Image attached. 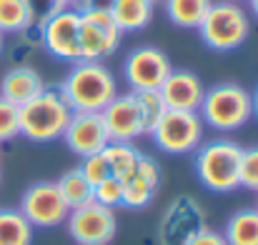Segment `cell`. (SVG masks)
<instances>
[{
	"label": "cell",
	"mask_w": 258,
	"mask_h": 245,
	"mask_svg": "<svg viewBox=\"0 0 258 245\" xmlns=\"http://www.w3.org/2000/svg\"><path fill=\"white\" fill-rule=\"evenodd\" d=\"M43 90H45V80L33 65H15L0 80V98H5L18 108L33 100L35 95H40Z\"/></svg>",
	"instance_id": "16"
},
{
	"label": "cell",
	"mask_w": 258,
	"mask_h": 245,
	"mask_svg": "<svg viewBox=\"0 0 258 245\" xmlns=\"http://www.w3.org/2000/svg\"><path fill=\"white\" fill-rule=\"evenodd\" d=\"M201 228H206V215H203L198 200L180 195L168 205V210L161 220V243L185 245Z\"/></svg>",
	"instance_id": "12"
},
{
	"label": "cell",
	"mask_w": 258,
	"mask_h": 245,
	"mask_svg": "<svg viewBox=\"0 0 258 245\" xmlns=\"http://www.w3.org/2000/svg\"><path fill=\"white\" fill-rule=\"evenodd\" d=\"M100 118H103V123H105V130H108L110 143H133L136 138L146 135V130H143V118H141V108H138L133 93H125V95L118 93V95L100 110Z\"/></svg>",
	"instance_id": "13"
},
{
	"label": "cell",
	"mask_w": 258,
	"mask_h": 245,
	"mask_svg": "<svg viewBox=\"0 0 258 245\" xmlns=\"http://www.w3.org/2000/svg\"><path fill=\"white\" fill-rule=\"evenodd\" d=\"M151 3H153V5H156V3H163V0H151Z\"/></svg>",
	"instance_id": "37"
},
{
	"label": "cell",
	"mask_w": 258,
	"mask_h": 245,
	"mask_svg": "<svg viewBox=\"0 0 258 245\" xmlns=\"http://www.w3.org/2000/svg\"><path fill=\"white\" fill-rule=\"evenodd\" d=\"M203 120L193 110H166L158 125L151 130L156 148L171 155H188L203 143Z\"/></svg>",
	"instance_id": "6"
},
{
	"label": "cell",
	"mask_w": 258,
	"mask_h": 245,
	"mask_svg": "<svg viewBox=\"0 0 258 245\" xmlns=\"http://www.w3.org/2000/svg\"><path fill=\"white\" fill-rule=\"evenodd\" d=\"M40 43L43 48L66 63L81 60V13L76 8L53 10L40 23Z\"/></svg>",
	"instance_id": "7"
},
{
	"label": "cell",
	"mask_w": 258,
	"mask_h": 245,
	"mask_svg": "<svg viewBox=\"0 0 258 245\" xmlns=\"http://www.w3.org/2000/svg\"><path fill=\"white\" fill-rule=\"evenodd\" d=\"M136 175H138L141 180H146L151 188L158 190V185H161V165H158V160H153V158H148V155H141L138 168H136Z\"/></svg>",
	"instance_id": "30"
},
{
	"label": "cell",
	"mask_w": 258,
	"mask_h": 245,
	"mask_svg": "<svg viewBox=\"0 0 258 245\" xmlns=\"http://www.w3.org/2000/svg\"><path fill=\"white\" fill-rule=\"evenodd\" d=\"M153 8L156 5L151 0H113L110 15L120 33H136L148 28V23L153 20Z\"/></svg>",
	"instance_id": "17"
},
{
	"label": "cell",
	"mask_w": 258,
	"mask_h": 245,
	"mask_svg": "<svg viewBox=\"0 0 258 245\" xmlns=\"http://www.w3.org/2000/svg\"><path fill=\"white\" fill-rule=\"evenodd\" d=\"M248 5H251V13H253V18H258V0H248Z\"/></svg>",
	"instance_id": "35"
},
{
	"label": "cell",
	"mask_w": 258,
	"mask_h": 245,
	"mask_svg": "<svg viewBox=\"0 0 258 245\" xmlns=\"http://www.w3.org/2000/svg\"><path fill=\"white\" fill-rule=\"evenodd\" d=\"M251 98H253V118H258V88L251 93Z\"/></svg>",
	"instance_id": "34"
},
{
	"label": "cell",
	"mask_w": 258,
	"mask_h": 245,
	"mask_svg": "<svg viewBox=\"0 0 258 245\" xmlns=\"http://www.w3.org/2000/svg\"><path fill=\"white\" fill-rule=\"evenodd\" d=\"M63 140H66L68 150L81 158L103 153L110 143L100 113H73L68 120V128L63 133Z\"/></svg>",
	"instance_id": "14"
},
{
	"label": "cell",
	"mask_w": 258,
	"mask_h": 245,
	"mask_svg": "<svg viewBox=\"0 0 258 245\" xmlns=\"http://www.w3.org/2000/svg\"><path fill=\"white\" fill-rule=\"evenodd\" d=\"M198 35L211 50H218V53L236 50L251 35V15L236 0L211 3L206 18L198 25Z\"/></svg>",
	"instance_id": "4"
},
{
	"label": "cell",
	"mask_w": 258,
	"mask_h": 245,
	"mask_svg": "<svg viewBox=\"0 0 258 245\" xmlns=\"http://www.w3.org/2000/svg\"><path fill=\"white\" fill-rule=\"evenodd\" d=\"M73 110L60 90L45 88L40 95L20 105V135L33 143H53L63 138Z\"/></svg>",
	"instance_id": "3"
},
{
	"label": "cell",
	"mask_w": 258,
	"mask_h": 245,
	"mask_svg": "<svg viewBox=\"0 0 258 245\" xmlns=\"http://www.w3.org/2000/svg\"><path fill=\"white\" fill-rule=\"evenodd\" d=\"M58 90L73 113H100L118 95V80L100 60H78Z\"/></svg>",
	"instance_id": "1"
},
{
	"label": "cell",
	"mask_w": 258,
	"mask_h": 245,
	"mask_svg": "<svg viewBox=\"0 0 258 245\" xmlns=\"http://www.w3.org/2000/svg\"><path fill=\"white\" fill-rule=\"evenodd\" d=\"M113 0H78L76 10H110Z\"/></svg>",
	"instance_id": "32"
},
{
	"label": "cell",
	"mask_w": 258,
	"mask_h": 245,
	"mask_svg": "<svg viewBox=\"0 0 258 245\" xmlns=\"http://www.w3.org/2000/svg\"><path fill=\"white\" fill-rule=\"evenodd\" d=\"M198 115L203 125L218 133H233L253 118V98L238 83H218L206 88Z\"/></svg>",
	"instance_id": "2"
},
{
	"label": "cell",
	"mask_w": 258,
	"mask_h": 245,
	"mask_svg": "<svg viewBox=\"0 0 258 245\" xmlns=\"http://www.w3.org/2000/svg\"><path fill=\"white\" fill-rule=\"evenodd\" d=\"M63 200L68 203V208H81V205H88L93 200V185L86 180V175L81 173V168H71L66 170L58 180H55Z\"/></svg>",
	"instance_id": "23"
},
{
	"label": "cell",
	"mask_w": 258,
	"mask_h": 245,
	"mask_svg": "<svg viewBox=\"0 0 258 245\" xmlns=\"http://www.w3.org/2000/svg\"><path fill=\"white\" fill-rule=\"evenodd\" d=\"M211 3L213 0H163L168 20L175 28H183V30H198Z\"/></svg>",
	"instance_id": "20"
},
{
	"label": "cell",
	"mask_w": 258,
	"mask_h": 245,
	"mask_svg": "<svg viewBox=\"0 0 258 245\" xmlns=\"http://www.w3.org/2000/svg\"><path fill=\"white\" fill-rule=\"evenodd\" d=\"M131 93H133V90H131ZM133 95H136V103H138V108H141L143 130H146V135H151V130L158 125V120L163 118V113H166L168 108H166V103H163V98H161L158 90H136Z\"/></svg>",
	"instance_id": "24"
},
{
	"label": "cell",
	"mask_w": 258,
	"mask_h": 245,
	"mask_svg": "<svg viewBox=\"0 0 258 245\" xmlns=\"http://www.w3.org/2000/svg\"><path fill=\"white\" fill-rule=\"evenodd\" d=\"M105 160L110 165V175L118 180H128L136 175V168L141 160V150L133 148V143H108V148L103 150Z\"/></svg>",
	"instance_id": "22"
},
{
	"label": "cell",
	"mask_w": 258,
	"mask_h": 245,
	"mask_svg": "<svg viewBox=\"0 0 258 245\" xmlns=\"http://www.w3.org/2000/svg\"><path fill=\"white\" fill-rule=\"evenodd\" d=\"M256 208H258V205H256Z\"/></svg>",
	"instance_id": "40"
},
{
	"label": "cell",
	"mask_w": 258,
	"mask_h": 245,
	"mask_svg": "<svg viewBox=\"0 0 258 245\" xmlns=\"http://www.w3.org/2000/svg\"><path fill=\"white\" fill-rule=\"evenodd\" d=\"M18 210L25 215V220L33 228H58L66 223V218L71 213L68 203L63 200V195L53 180L33 183L23 193Z\"/></svg>",
	"instance_id": "9"
},
{
	"label": "cell",
	"mask_w": 258,
	"mask_h": 245,
	"mask_svg": "<svg viewBox=\"0 0 258 245\" xmlns=\"http://www.w3.org/2000/svg\"><path fill=\"white\" fill-rule=\"evenodd\" d=\"M223 238L228 245H258V208L236 210L223 228Z\"/></svg>",
	"instance_id": "19"
},
{
	"label": "cell",
	"mask_w": 258,
	"mask_h": 245,
	"mask_svg": "<svg viewBox=\"0 0 258 245\" xmlns=\"http://www.w3.org/2000/svg\"><path fill=\"white\" fill-rule=\"evenodd\" d=\"M38 25V10L33 0H0V33L20 35Z\"/></svg>",
	"instance_id": "18"
},
{
	"label": "cell",
	"mask_w": 258,
	"mask_h": 245,
	"mask_svg": "<svg viewBox=\"0 0 258 245\" xmlns=\"http://www.w3.org/2000/svg\"><path fill=\"white\" fill-rule=\"evenodd\" d=\"M0 178H3V170H0Z\"/></svg>",
	"instance_id": "39"
},
{
	"label": "cell",
	"mask_w": 258,
	"mask_h": 245,
	"mask_svg": "<svg viewBox=\"0 0 258 245\" xmlns=\"http://www.w3.org/2000/svg\"><path fill=\"white\" fill-rule=\"evenodd\" d=\"M48 5L55 8V10H60V8H76L78 0H48Z\"/></svg>",
	"instance_id": "33"
},
{
	"label": "cell",
	"mask_w": 258,
	"mask_h": 245,
	"mask_svg": "<svg viewBox=\"0 0 258 245\" xmlns=\"http://www.w3.org/2000/svg\"><path fill=\"white\" fill-rule=\"evenodd\" d=\"M93 200L100 203V205H105V208H110V210L120 208L123 205V180H118L113 175L105 178L103 183H98L93 188Z\"/></svg>",
	"instance_id": "26"
},
{
	"label": "cell",
	"mask_w": 258,
	"mask_h": 245,
	"mask_svg": "<svg viewBox=\"0 0 258 245\" xmlns=\"http://www.w3.org/2000/svg\"><path fill=\"white\" fill-rule=\"evenodd\" d=\"M238 188L258 193V145L241 150V168H238Z\"/></svg>",
	"instance_id": "27"
},
{
	"label": "cell",
	"mask_w": 258,
	"mask_h": 245,
	"mask_svg": "<svg viewBox=\"0 0 258 245\" xmlns=\"http://www.w3.org/2000/svg\"><path fill=\"white\" fill-rule=\"evenodd\" d=\"M20 135V108L0 98V143Z\"/></svg>",
	"instance_id": "28"
},
{
	"label": "cell",
	"mask_w": 258,
	"mask_h": 245,
	"mask_svg": "<svg viewBox=\"0 0 258 245\" xmlns=\"http://www.w3.org/2000/svg\"><path fill=\"white\" fill-rule=\"evenodd\" d=\"M241 145L228 138H216L196 148L193 168L203 188L213 193H231L238 188L241 168Z\"/></svg>",
	"instance_id": "5"
},
{
	"label": "cell",
	"mask_w": 258,
	"mask_h": 245,
	"mask_svg": "<svg viewBox=\"0 0 258 245\" xmlns=\"http://www.w3.org/2000/svg\"><path fill=\"white\" fill-rule=\"evenodd\" d=\"M173 70L171 58L156 45H141L128 53L123 63V75L131 90H158Z\"/></svg>",
	"instance_id": "11"
},
{
	"label": "cell",
	"mask_w": 258,
	"mask_h": 245,
	"mask_svg": "<svg viewBox=\"0 0 258 245\" xmlns=\"http://www.w3.org/2000/svg\"><path fill=\"white\" fill-rule=\"evenodd\" d=\"M81 13V60H100L113 55L120 45V28L110 10H78Z\"/></svg>",
	"instance_id": "10"
},
{
	"label": "cell",
	"mask_w": 258,
	"mask_h": 245,
	"mask_svg": "<svg viewBox=\"0 0 258 245\" xmlns=\"http://www.w3.org/2000/svg\"><path fill=\"white\" fill-rule=\"evenodd\" d=\"M236 3H243V0H236ZM246 3H248V0H246Z\"/></svg>",
	"instance_id": "38"
},
{
	"label": "cell",
	"mask_w": 258,
	"mask_h": 245,
	"mask_svg": "<svg viewBox=\"0 0 258 245\" xmlns=\"http://www.w3.org/2000/svg\"><path fill=\"white\" fill-rule=\"evenodd\" d=\"M185 245H228V243H226L223 233H218V230H213V228L206 225V228H201Z\"/></svg>",
	"instance_id": "31"
},
{
	"label": "cell",
	"mask_w": 258,
	"mask_h": 245,
	"mask_svg": "<svg viewBox=\"0 0 258 245\" xmlns=\"http://www.w3.org/2000/svg\"><path fill=\"white\" fill-rule=\"evenodd\" d=\"M78 168H81V173L86 175V180L93 188H95L98 183H103L105 178H110V165H108L103 153H95V155L83 158V163L78 165Z\"/></svg>",
	"instance_id": "29"
},
{
	"label": "cell",
	"mask_w": 258,
	"mask_h": 245,
	"mask_svg": "<svg viewBox=\"0 0 258 245\" xmlns=\"http://www.w3.org/2000/svg\"><path fill=\"white\" fill-rule=\"evenodd\" d=\"M68 235L78 245H110L118 233L115 210L90 200L88 205L73 208L66 218Z\"/></svg>",
	"instance_id": "8"
},
{
	"label": "cell",
	"mask_w": 258,
	"mask_h": 245,
	"mask_svg": "<svg viewBox=\"0 0 258 245\" xmlns=\"http://www.w3.org/2000/svg\"><path fill=\"white\" fill-rule=\"evenodd\" d=\"M163 103L168 110H193L198 113L203 95H206V85L203 80L193 73V70H171L163 85L158 88Z\"/></svg>",
	"instance_id": "15"
},
{
	"label": "cell",
	"mask_w": 258,
	"mask_h": 245,
	"mask_svg": "<svg viewBox=\"0 0 258 245\" xmlns=\"http://www.w3.org/2000/svg\"><path fill=\"white\" fill-rule=\"evenodd\" d=\"M3 48H5V35L0 33V55H3Z\"/></svg>",
	"instance_id": "36"
},
{
	"label": "cell",
	"mask_w": 258,
	"mask_h": 245,
	"mask_svg": "<svg viewBox=\"0 0 258 245\" xmlns=\"http://www.w3.org/2000/svg\"><path fill=\"white\" fill-rule=\"evenodd\" d=\"M33 225L15 208H0V245H30Z\"/></svg>",
	"instance_id": "21"
},
{
	"label": "cell",
	"mask_w": 258,
	"mask_h": 245,
	"mask_svg": "<svg viewBox=\"0 0 258 245\" xmlns=\"http://www.w3.org/2000/svg\"><path fill=\"white\" fill-rule=\"evenodd\" d=\"M156 195V188H151L146 180H141L138 175L123 180V208H133V210H141L146 208Z\"/></svg>",
	"instance_id": "25"
}]
</instances>
